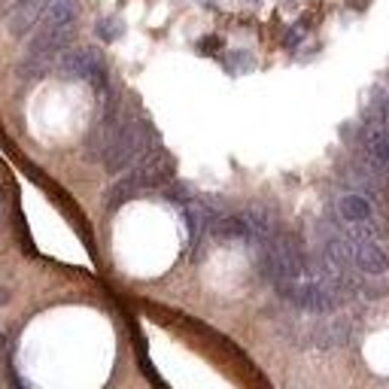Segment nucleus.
Instances as JSON below:
<instances>
[{
    "label": "nucleus",
    "mask_w": 389,
    "mask_h": 389,
    "mask_svg": "<svg viewBox=\"0 0 389 389\" xmlns=\"http://www.w3.org/2000/svg\"><path fill=\"white\" fill-rule=\"evenodd\" d=\"M219 46H222V40H219V37H204L201 43H198V52H204V55H213Z\"/></svg>",
    "instance_id": "nucleus-6"
},
{
    "label": "nucleus",
    "mask_w": 389,
    "mask_h": 389,
    "mask_svg": "<svg viewBox=\"0 0 389 389\" xmlns=\"http://www.w3.org/2000/svg\"><path fill=\"white\" fill-rule=\"evenodd\" d=\"M49 3H52V0H12L10 16H6V31H10V37L25 40L27 34L37 27L40 19H43Z\"/></svg>",
    "instance_id": "nucleus-3"
},
{
    "label": "nucleus",
    "mask_w": 389,
    "mask_h": 389,
    "mask_svg": "<svg viewBox=\"0 0 389 389\" xmlns=\"http://www.w3.org/2000/svg\"><path fill=\"white\" fill-rule=\"evenodd\" d=\"M10 389H25V386H22V380H19L12 371H10Z\"/></svg>",
    "instance_id": "nucleus-8"
},
{
    "label": "nucleus",
    "mask_w": 389,
    "mask_h": 389,
    "mask_svg": "<svg viewBox=\"0 0 389 389\" xmlns=\"http://www.w3.org/2000/svg\"><path fill=\"white\" fill-rule=\"evenodd\" d=\"M3 346H6V338H3V335H0V350H3Z\"/></svg>",
    "instance_id": "nucleus-10"
},
{
    "label": "nucleus",
    "mask_w": 389,
    "mask_h": 389,
    "mask_svg": "<svg viewBox=\"0 0 389 389\" xmlns=\"http://www.w3.org/2000/svg\"><path fill=\"white\" fill-rule=\"evenodd\" d=\"M95 34H97V40H104V43H116V40L122 37V22H119L116 16H104V19H97Z\"/></svg>",
    "instance_id": "nucleus-5"
},
{
    "label": "nucleus",
    "mask_w": 389,
    "mask_h": 389,
    "mask_svg": "<svg viewBox=\"0 0 389 389\" xmlns=\"http://www.w3.org/2000/svg\"><path fill=\"white\" fill-rule=\"evenodd\" d=\"M338 207H341V216L346 222H365V219H371V204L362 195H344Z\"/></svg>",
    "instance_id": "nucleus-4"
},
{
    "label": "nucleus",
    "mask_w": 389,
    "mask_h": 389,
    "mask_svg": "<svg viewBox=\"0 0 389 389\" xmlns=\"http://www.w3.org/2000/svg\"><path fill=\"white\" fill-rule=\"evenodd\" d=\"M58 70L64 76L89 82L95 91H107L110 89V73H107V61L97 49H73V52H61Z\"/></svg>",
    "instance_id": "nucleus-1"
},
{
    "label": "nucleus",
    "mask_w": 389,
    "mask_h": 389,
    "mask_svg": "<svg viewBox=\"0 0 389 389\" xmlns=\"http://www.w3.org/2000/svg\"><path fill=\"white\" fill-rule=\"evenodd\" d=\"M140 150H143V128L134 122H119L107 152H104L101 158H104V165H107V171L119 174L122 167H128L131 161L137 158Z\"/></svg>",
    "instance_id": "nucleus-2"
},
{
    "label": "nucleus",
    "mask_w": 389,
    "mask_h": 389,
    "mask_svg": "<svg viewBox=\"0 0 389 389\" xmlns=\"http://www.w3.org/2000/svg\"><path fill=\"white\" fill-rule=\"evenodd\" d=\"M10 6H12V0H0V19L10 16Z\"/></svg>",
    "instance_id": "nucleus-7"
},
{
    "label": "nucleus",
    "mask_w": 389,
    "mask_h": 389,
    "mask_svg": "<svg viewBox=\"0 0 389 389\" xmlns=\"http://www.w3.org/2000/svg\"><path fill=\"white\" fill-rule=\"evenodd\" d=\"M6 298H10V292H6V289H0V307L6 304Z\"/></svg>",
    "instance_id": "nucleus-9"
}]
</instances>
